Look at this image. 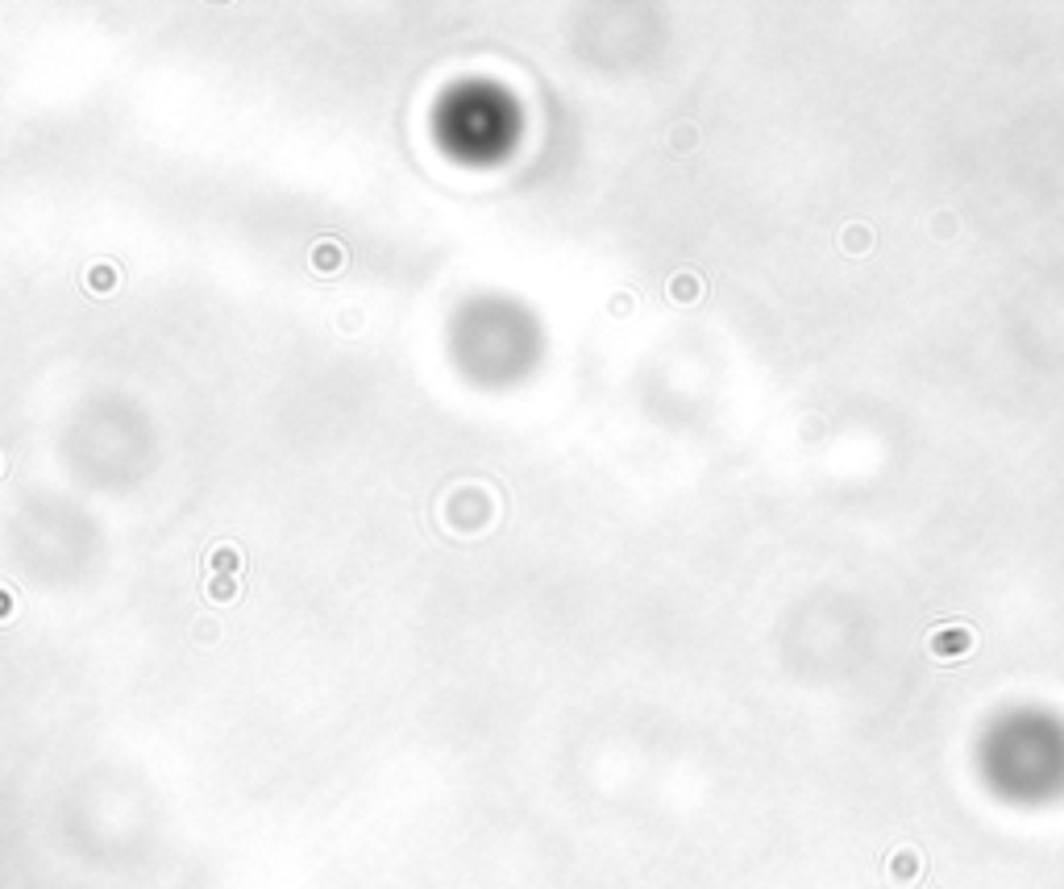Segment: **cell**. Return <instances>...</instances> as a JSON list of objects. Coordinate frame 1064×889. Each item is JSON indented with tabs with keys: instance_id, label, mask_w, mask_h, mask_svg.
Instances as JSON below:
<instances>
[{
	"instance_id": "6da1fadb",
	"label": "cell",
	"mask_w": 1064,
	"mask_h": 889,
	"mask_svg": "<svg viewBox=\"0 0 1064 889\" xmlns=\"http://www.w3.org/2000/svg\"><path fill=\"white\" fill-rule=\"evenodd\" d=\"M973 644H977V632L969 624H944L940 632L927 636V653L936 661H956V657H969Z\"/></svg>"
},
{
	"instance_id": "3957f363",
	"label": "cell",
	"mask_w": 1064,
	"mask_h": 889,
	"mask_svg": "<svg viewBox=\"0 0 1064 889\" xmlns=\"http://www.w3.org/2000/svg\"><path fill=\"white\" fill-rule=\"evenodd\" d=\"M840 250H844L849 258H865L873 250V229L860 225V221L844 225V233H840Z\"/></svg>"
},
{
	"instance_id": "52a82bcc",
	"label": "cell",
	"mask_w": 1064,
	"mask_h": 889,
	"mask_svg": "<svg viewBox=\"0 0 1064 889\" xmlns=\"http://www.w3.org/2000/svg\"><path fill=\"white\" fill-rule=\"evenodd\" d=\"M312 266H320V270H333V266H341V246H337V241H320V246L312 250Z\"/></svg>"
},
{
	"instance_id": "5b68a950",
	"label": "cell",
	"mask_w": 1064,
	"mask_h": 889,
	"mask_svg": "<svg viewBox=\"0 0 1064 889\" xmlns=\"http://www.w3.org/2000/svg\"><path fill=\"white\" fill-rule=\"evenodd\" d=\"M703 296V279L695 275H674L670 279V299H678V304H690V299Z\"/></svg>"
},
{
	"instance_id": "9c48e42d",
	"label": "cell",
	"mask_w": 1064,
	"mask_h": 889,
	"mask_svg": "<svg viewBox=\"0 0 1064 889\" xmlns=\"http://www.w3.org/2000/svg\"><path fill=\"white\" fill-rule=\"evenodd\" d=\"M0 470H5V461H0Z\"/></svg>"
},
{
	"instance_id": "277c9868",
	"label": "cell",
	"mask_w": 1064,
	"mask_h": 889,
	"mask_svg": "<svg viewBox=\"0 0 1064 889\" xmlns=\"http://www.w3.org/2000/svg\"><path fill=\"white\" fill-rule=\"evenodd\" d=\"M237 565H242V557H237V549H229V544H221V549L208 553V570H213V578H233Z\"/></svg>"
},
{
	"instance_id": "7a4b0ae2",
	"label": "cell",
	"mask_w": 1064,
	"mask_h": 889,
	"mask_svg": "<svg viewBox=\"0 0 1064 889\" xmlns=\"http://www.w3.org/2000/svg\"><path fill=\"white\" fill-rule=\"evenodd\" d=\"M886 873H890V881H898V885H911V881L923 873V856L915 848H898V852H890V860H886Z\"/></svg>"
},
{
	"instance_id": "8992f818",
	"label": "cell",
	"mask_w": 1064,
	"mask_h": 889,
	"mask_svg": "<svg viewBox=\"0 0 1064 889\" xmlns=\"http://www.w3.org/2000/svg\"><path fill=\"white\" fill-rule=\"evenodd\" d=\"M204 594L213 599V603H233V599H237V582H233V578H208Z\"/></svg>"
},
{
	"instance_id": "ba28073f",
	"label": "cell",
	"mask_w": 1064,
	"mask_h": 889,
	"mask_svg": "<svg viewBox=\"0 0 1064 889\" xmlns=\"http://www.w3.org/2000/svg\"><path fill=\"white\" fill-rule=\"evenodd\" d=\"M88 283H92V291L96 296H109L117 287V275H113V266H96L92 275H88Z\"/></svg>"
}]
</instances>
